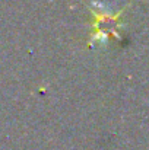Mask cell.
I'll list each match as a JSON object with an SVG mask.
<instances>
[{
  "label": "cell",
  "mask_w": 149,
  "mask_h": 150,
  "mask_svg": "<svg viewBox=\"0 0 149 150\" xmlns=\"http://www.w3.org/2000/svg\"><path fill=\"white\" fill-rule=\"evenodd\" d=\"M120 25V13L115 16L110 15H97L94 28H95V35L94 40L97 41H105L110 35H117Z\"/></svg>",
  "instance_id": "cell-1"
}]
</instances>
